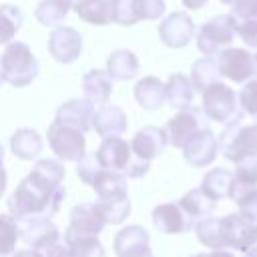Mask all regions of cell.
I'll list each match as a JSON object with an SVG mask.
<instances>
[{"label": "cell", "instance_id": "6da1fadb", "mask_svg": "<svg viewBox=\"0 0 257 257\" xmlns=\"http://www.w3.org/2000/svg\"><path fill=\"white\" fill-rule=\"evenodd\" d=\"M64 165L54 159H40L34 163L30 175L20 181L8 199V209L16 221L50 219L58 213L64 201Z\"/></svg>", "mask_w": 257, "mask_h": 257}, {"label": "cell", "instance_id": "7a4b0ae2", "mask_svg": "<svg viewBox=\"0 0 257 257\" xmlns=\"http://www.w3.org/2000/svg\"><path fill=\"white\" fill-rule=\"evenodd\" d=\"M100 165L108 171H116V173H122L131 179H139L143 177L149 169H151V161H143L139 159L131 145L120 139V137H106L102 139L98 151H94Z\"/></svg>", "mask_w": 257, "mask_h": 257}, {"label": "cell", "instance_id": "3957f363", "mask_svg": "<svg viewBox=\"0 0 257 257\" xmlns=\"http://www.w3.org/2000/svg\"><path fill=\"white\" fill-rule=\"evenodd\" d=\"M4 82L20 88L28 86L38 76V60L24 42H10L0 58Z\"/></svg>", "mask_w": 257, "mask_h": 257}, {"label": "cell", "instance_id": "277c9868", "mask_svg": "<svg viewBox=\"0 0 257 257\" xmlns=\"http://www.w3.org/2000/svg\"><path fill=\"white\" fill-rule=\"evenodd\" d=\"M201 94H203V112L209 120L221 122L225 126L241 120L239 96L227 84L215 82L209 88H205Z\"/></svg>", "mask_w": 257, "mask_h": 257}, {"label": "cell", "instance_id": "5b68a950", "mask_svg": "<svg viewBox=\"0 0 257 257\" xmlns=\"http://www.w3.org/2000/svg\"><path fill=\"white\" fill-rule=\"evenodd\" d=\"M219 149L231 163H239L249 157H257V122L241 124L233 122L219 135Z\"/></svg>", "mask_w": 257, "mask_h": 257}, {"label": "cell", "instance_id": "8992f818", "mask_svg": "<svg viewBox=\"0 0 257 257\" xmlns=\"http://www.w3.org/2000/svg\"><path fill=\"white\" fill-rule=\"evenodd\" d=\"M235 36V20L231 14H221L207 20L197 32V48L205 56H217L225 50Z\"/></svg>", "mask_w": 257, "mask_h": 257}, {"label": "cell", "instance_id": "52a82bcc", "mask_svg": "<svg viewBox=\"0 0 257 257\" xmlns=\"http://www.w3.org/2000/svg\"><path fill=\"white\" fill-rule=\"evenodd\" d=\"M48 145L58 159L78 163L84 157L86 139H84V133L74 126L52 122L48 126Z\"/></svg>", "mask_w": 257, "mask_h": 257}, {"label": "cell", "instance_id": "ba28073f", "mask_svg": "<svg viewBox=\"0 0 257 257\" xmlns=\"http://www.w3.org/2000/svg\"><path fill=\"white\" fill-rule=\"evenodd\" d=\"M217 64L221 70V76L245 84L247 80L257 78V60L255 54H251L245 48H225L217 54Z\"/></svg>", "mask_w": 257, "mask_h": 257}, {"label": "cell", "instance_id": "9c48e42d", "mask_svg": "<svg viewBox=\"0 0 257 257\" xmlns=\"http://www.w3.org/2000/svg\"><path fill=\"white\" fill-rule=\"evenodd\" d=\"M209 126L207 122V116L203 110L195 108V106H189V108H183L179 110L165 126V133H167V141L169 145L177 147V149H183L185 143L195 135L199 133L201 128Z\"/></svg>", "mask_w": 257, "mask_h": 257}, {"label": "cell", "instance_id": "30bf717a", "mask_svg": "<svg viewBox=\"0 0 257 257\" xmlns=\"http://www.w3.org/2000/svg\"><path fill=\"white\" fill-rule=\"evenodd\" d=\"M104 225L106 221L96 203H80L70 211V225L64 231V243L86 235H98Z\"/></svg>", "mask_w": 257, "mask_h": 257}, {"label": "cell", "instance_id": "8fae6325", "mask_svg": "<svg viewBox=\"0 0 257 257\" xmlns=\"http://www.w3.org/2000/svg\"><path fill=\"white\" fill-rule=\"evenodd\" d=\"M18 239H22L26 247L44 253L58 243L60 233L50 219H24L18 221Z\"/></svg>", "mask_w": 257, "mask_h": 257}, {"label": "cell", "instance_id": "7c38bea8", "mask_svg": "<svg viewBox=\"0 0 257 257\" xmlns=\"http://www.w3.org/2000/svg\"><path fill=\"white\" fill-rule=\"evenodd\" d=\"M217 151H219V139L209 126H205L185 143L183 157L191 167L201 169V167L211 165L217 159Z\"/></svg>", "mask_w": 257, "mask_h": 257}, {"label": "cell", "instance_id": "4fadbf2b", "mask_svg": "<svg viewBox=\"0 0 257 257\" xmlns=\"http://www.w3.org/2000/svg\"><path fill=\"white\" fill-rule=\"evenodd\" d=\"M82 36L72 26H56L48 38V52L54 60L62 64H70L80 56Z\"/></svg>", "mask_w": 257, "mask_h": 257}, {"label": "cell", "instance_id": "5bb4252c", "mask_svg": "<svg viewBox=\"0 0 257 257\" xmlns=\"http://www.w3.org/2000/svg\"><path fill=\"white\" fill-rule=\"evenodd\" d=\"M159 36L161 42L169 48H183L187 46L195 36V24L193 18L187 12H173L159 24Z\"/></svg>", "mask_w": 257, "mask_h": 257}, {"label": "cell", "instance_id": "9a60e30c", "mask_svg": "<svg viewBox=\"0 0 257 257\" xmlns=\"http://www.w3.org/2000/svg\"><path fill=\"white\" fill-rule=\"evenodd\" d=\"M112 247L116 257H153L149 233L141 225H128L120 229L114 235Z\"/></svg>", "mask_w": 257, "mask_h": 257}, {"label": "cell", "instance_id": "2e32d148", "mask_svg": "<svg viewBox=\"0 0 257 257\" xmlns=\"http://www.w3.org/2000/svg\"><path fill=\"white\" fill-rule=\"evenodd\" d=\"M153 223L161 233L177 235L195 227V219L179 203H163L153 209Z\"/></svg>", "mask_w": 257, "mask_h": 257}, {"label": "cell", "instance_id": "e0dca14e", "mask_svg": "<svg viewBox=\"0 0 257 257\" xmlns=\"http://www.w3.org/2000/svg\"><path fill=\"white\" fill-rule=\"evenodd\" d=\"M94 104L88 98H72L66 100L58 106L54 122H62L68 126H74L82 133H88L92 128V118H94Z\"/></svg>", "mask_w": 257, "mask_h": 257}, {"label": "cell", "instance_id": "ac0fdd59", "mask_svg": "<svg viewBox=\"0 0 257 257\" xmlns=\"http://www.w3.org/2000/svg\"><path fill=\"white\" fill-rule=\"evenodd\" d=\"M167 133L165 128L159 126H145L141 131H137V135L131 141V149L133 153L143 159V161H153L155 157H159L165 147H167Z\"/></svg>", "mask_w": 257, "mask_h": 257}, {"label": "cell", "instance_id": "d6986e66", "mask_svg": "<svg viewBox=\"0 0 257 257\" xmlns=\"http://www.w3.org/2000/svg\"><path fill=\"white\" fill-rule=\"evenodd\" d=\"M92 128L96 131L98 137H118L126 131V114L122 108L114 104H102L92 118Z\"/></svg>", "mask_w": 257, "mask_h": 257}, {"label": "cell", "instance_id": "ffe728a7", "mask_svg": "<svg viewBox=\"0 0 257 257\" xmlns=\"http://www.w3.org/2000/svg\"><path fill=\"white\" fill-rule=\"evenodd\" d=\"M82 90L92 104H106L112 92V78L106 70L92 68L82 76Z\"/></svg>", "mask_w": 257, "mask_h": 257}, {"label": "cell", "instance_id": "44dd1931", "mask_svg": "<svg viewBox=\"0 0 257 257\" xmlns=\"http://www.w3.org/2000/svg\"><path fill=\"white\" fill-rule=\"evenodd\" d=\"M165 96L169 104L177 110L193 106L195 88L191 84V78H187L185 74H171L169 80L165 82Z\"/></svg>", "mask_w": 257, "mask_h": 257}, {"label": "cell", "instance_id": "7402d4cb", "mask_svg": "<svg viewBox=\"0 0 257 257\" xmlns=\"http://www.w3.org/2000/svg\"><path fill=\"white\" fill-rule=\"evenodd\" d=\"M135 98L145 110H157L167 100L165 84L157 76H145L135 86Z\"/></svg>", "mask_w": 257, "mask_h": 257}, {"label": "cell", "instance_id": "603a6c76", "mask_svg": "<svg viewBox=\"0 0 257 257\" xmlns=\"http://www.w3.org/2000/svg\"><path fill=\"white\" fill-rule=\"evenodd\" d=\"M106 72L112 80H131L139 72V58L126 48L114 50L106 60Z\"/></svg>", "mask_w": 257, "mask_h": 257}, {"label": "cell", "instance_id": "cb8c5ba5", "mask_svg": "<svg viewBox=\"0 0 257 257\" xmlns=\"http://www.w3.org/2000/svg\"><path fill=\"white\" fill-rule=\"evenodd\" d=\"M112 4L114 0H78L74 10L80 20L94 26H104L112 22Z\"/></svg>", "mask_w": 257, "mask_h": 257}, {"label": "cell", "instance_id": "d4e9b609", "mask_svg": "<svg viewBox=\"0 0 257 257\" xmlns=\"http://www.w3.org/2000/svg\"><path fill=\"white\" fill-rule=\"evenodd\" d=\"M10 149L12 153L22 161H32L42 151V139L32 128H18L10 137Z\"/></svg>", "mask_w": 257, "mask_h": 257}, {"label": "cell", "instance_id": "484cf974", "mask_svg": "<svg viewBox=\"0 0 257 257\" xmlns=\"http://www.w3.org/2000/svg\"><path fill=\"white\" fill-rule=\"evenodd\" d=\"M92 189L96 191L98 199H108V197H122L128 195L126 191V175L116 173V171H108L102 169L94 181H92Z\"/></svg>", "mask_w": 257, "mask_h": 257}, {"label": "cell", "instance_id": "4316f807", "mask_svg": "<svg viewBox=\"0 0 257 257\" xmlns=\"http://www.w3.org/2000/svg\"><path fill=\"white\" fill-rule=\"evenodd\" d=\"M219 78H221V70H219V64L213 56L199 58L191 68V84L197 92H203L211 84L221 82Z\"/></svg>", "mask_w": 257, "mask_h": 257}, {"label": "cell", "instance_id": "83f0119b", "mask_svg": "<svg viewBox=\"0 0 257 257\" xmlns=\"http://www.w3.org/2000/svg\"><path fill=\"white\" fill-rule=\"evenodd\" d=\"M231 185H233V171L229 169H211L205 177H203V183H201V189L215 201L219 199H225L231 195Z\"/></svg>", "mask_w": 257, "mask_h": 257}, {"label": "cell", "instance_id": "f1b7e54d", "mask_svg": "<svg viewBox=\"0 0 257 257\" xmlns=\"http://www.w3.org/2000/svg\"><path fill=\"white\" fill-rule=\"evenodd\" d=\"M179 205L193 217V219H203V217H209L217 205L215 199H211L201 187L199 189H191L187 191L181 199H179Z\"/></svg>", "mask_w": 257, "mask_h": 257}, {"label": "cell", "instance_id": "f546056e", "mask_svg": "<svg viewBox=\"0 0 257 257\" xmlns=\"http://www.w3.org/2000/svg\"><path fill=\"white\" fill-rule=\"evenodd\" d=\"M195 233L197 239L209 247V249H227L225 239H223V229H221V219L217 217H203L201 221L195 223Z\"/></svg>", "mask_w": 257, "mask_h": 257}, {"label": "cell", "instance_id": "4dcf8cb0", "mask_svg": "<svg viewBox=\"0 0 257 257\" xmlns=\"http://www.w3.org/2000/svg\"><path fill=\"white\" fill-rule=\"evenodd\" d=\"M229 199H233L237 203L239 213L245 219L257 223V185L255 187H249V185H239V183L233 181Z\"/></svg>", "mask_w": 257, "mask_h": 257}, {"label": "cell", "instance_id": "1f68e13d", "mask_svg": "<svg viewBox=\"0 0 257 257\" xmlns=\"http://www.w3.org/2000/svg\"><path fill=\"white\" fill-rule=\"evenodd\" d=\"M70 8H72V4L68 0H42L36 6L34 16L44 26H58L66 18Z\"/></svg>", "mask_w": 257, "mask_h": 257}, {"label": "cell", "instance_id": "d6a6232c", "mask_svg": "<svg viewBox=\"0 0 257 257\" xmlns=\"http://www.w3.org/2000/svg\"><path fill=\"white\" fill-rule=\"evenodd\" d=\"M98 209L106 221V225H120L128 213H131V201H128V195H122V197H108V199H98Z\"/></svg>", "mask_w": 257, "mask_h": 257}, {"label": "cell", "instance_id": "836d02e7", "mask_svg": "<svg viewBox=\"0 0 257 257\" xmlns=\"http://www.w3.org/2000/svg\"><path fill=\"white\" fill-rule=\"evenodd\" d=\"M22 10L12 4H0V44H8L22 26Z\"/></svg>", "mask_w": 257, "mask_h": 257}, {"label": "cell", "instance_id": "e575fe53", "mask_svg": "<svg viewBox=\"0 0 257 257\" xmlns=\"http://www.w3.org/2000/svg\"><path fill=\"white\" fill-rule=\"evenodd\" d=\"M66 247L72 257H104L102 243L96 239V235L78 237V239L66 243Z\"/></svg>", "mask_w": 257, "mask_h": 257}, {"label": "cell", "instance_id": "d590c367", "mask_svg": "<svg viewBox=\"0 0 257 257\" xmlns=\"http://www.w3.org/2000/svg\"><path fill=\"white\" fill-rule=\"evenodd\" d=\"M18 241V221L12 215H0V255H12Z\"/></svg>", "mask_w": 257, "mask_h": 257}, {"label": "cell", "instance_id": "8d00e7d4", "mask_svg": "<svg viewBox=\"0 0 257 257\" xmlns=\"http://www.w3.org/2000/svg\"><path fill=\"white\" fill-rule=\"evenodd\" d=\"M139 12H137V0H114L112 4V22L122 24V26H133L137 24Z\"/></svg>", "mask_w": 257, "mask_h": 257}, {"label": "cell", "instance_id": "74e56055", "mask_svg": "<svg viewBox=\"0 0 257 257\" xmlns=\"http://www.w3.org/2000/svg\"><path fill=\"white\" fill-rule=\"evenodd\" d=\"M235 165H237V169L233 171V181L239 183V185L255 187L257 185V157L243 159Z\"/></svg>", "mask_w": 257, "mask_h": 257}, {"label": "cell", "instance_id": "f35d334b", "mask_svg": "<svg viewBox=\"0 0 257 257\" xmlns=\"http://www.w3.org/2000/svg\"><path fill=\"white\" fill-rule=\"evenodd\" d=\"M104 167L100 165L96 153H84V157L78 161V167H76V173L80 177V181H84L86 185H92L94 177L102 171Z\"/></svg>", "mask_w": 257, "mask_h": 257}, {"label": "cell", "instance_id": "ab89813d", "mask_svg": "<svg viewBox=\"0 0 257 257\" xmlns=\"http://www.w3.org/2000/svg\"><path fill=\"white\" fill-rule=\"evenodd\" d=\"M239 104L251 118L257 120V78L245 82V86L239 92Z\"/></svg>", "mask_w": 257, "mask_h": 257}, {"label": "cell", "instance_id": "60d3db41", "mask_svg": "<svg viewBox=\"0 0 257 257\" xmlns=\"http://www.w3.org/2000/svg\"><path fill=\"white\" fill-rule=\"evenodd\" d=\"M235 34H239L249 48H257V18L235 20Z\"/></svg>", "mask_w": 257, "mask_h": 257}, {"label": "cell", "instance_id": "b9f144b4", "mask_svg": "<svg viewBox=\"0 0 257 257\" xmlns=\"http://www.w3.org/2000/svg\"><path fill=\"white\" fill-rule=\"evenodd\" d=\"M137 12L141 20H157L165 14L163 0H137Z\"/></svg>", "mask_w": 257, "mask_h": 257}, {"label": "cell", "instance_id": "7bdbcfd3", "mask_svg": "<svg viewBox=\"0 0 257 257\" xmlns=\"http://www.w3.org/2000/svg\"><path fill=\"white\" fill-rule=\"evenodd\" d=\"M233 20H249L257 18V0H233L231 2Z\"/></svg>", "mask_w": 257, "mask_h": 257}, {"label": "cell", "instance_id": "ee69618b", "mask_svg": "<svg viewBox=\"0 0 257 257\" xmlns=\"http://www.w3.org/2000/svg\"><path fill=\"white\" fill-rule=\"evenodd\" d=\"M44 255H46V257H72V255H70V251H68V247H66V245H62V243L52 245L48 251H44Z\"/></svg>", "mask_w": 257, "mask_h": 257}, {"label": "cell", "instance_id": "f6af8a7d", "mask_svg": "<svg viewBox=\"0 0 257 257\" xmlns=\"http://www.w3.org/2000/svg\"><path fill=\"white\" fill-rule=\"evenodd\" d=\"M193 257H235V253L229 249H213L211 253H197Z\"/></svg>", "mask_w": 257, "mask_h": 257}, {"label": "cell", "instance_id": "bcb514c9", "mask_svg": "<svg viewBox=\"0 0 257 257\" xmlns=\"http://www.w3.org/2000/svg\"><path fill=\"white\" fill-rule=\"evenodd\" d=\"M2 159H4V149H2V145H0V197H2V193L6 191V169H4V165H2Z\"/></svg>", "mask_w": 257, "mask_h": 257}, {"label": "cell", "instance_id": "7dc6e473", "mask_svg": "<svg viewBox=\"0 0 257 257\" xmlns=\"http://www.w3.org/2000/svg\"><path fill=\"white\" fill-rule=\"evenodd\" d=\"M14 257H46L42 251H36V249H22V251H18Z\"/></svg>", "mask_w": 257, "mask_h": 257}, {"label": "cell", "instance_id": "c3c4849f", "mask_svg": "<svg viewBox=\"0 0 257 257\" xmlns=\"http://www.w3.org/2000/svg\"><path fill=\"white\" fill-rule=\"evenodd\" d=\"M183 4H185V8L199 10V8H203V6L207 4V0H183Z\"/></svg>", "mask_w": 257, "mask_h": 257}, {"label": "cell", "instance_id": "681fc988", "mask_svg": "<svg viewBox=\"0 0 257 257\" xmlns=\"http://www.w3.org/2000/svg\"><path fill=\"white\" fill-rule=\"evenodd\" d=\"M4 82V76H2V66H0V84Z\"/></svg>", "mask_w": 257, "mask_h": 257}, {"label": "cell", "instance_id": "f907efd6", "mask_svg": "<svg viewBox=\"0 0 257 257\" xmlns=\"http://www.w3.org/2000/svg\"><path fill=\"white\" fill-rule=\"evenodd\" d=\"M221 2H223V4H229V6H231V2H233V0H221Z\"/></svg>", "mask_w": 257, "mask_h": 257}, {"label": "cell", "instance_id": "816d5d0a", "mask_svg": "<svg viewBox=\"0 0 257 257\" xmlns=\"http://www.w3.org/2000/svg\"><path fill=\"white\" fill-rule=\"evenodd\" d=\"M68 2H70V4H72V8H74V4H76L78 0H68Z\"/></svg>", "mask_w": 257, "mask_h": 257}, {"label": "cell", "instance_id": "f5cc1de1", "mask_svg": "<svg viewBox=\"0 0 257 257\" xmlns=\"http://www.w3.org/2000/svg\"><path fill=\"white\" fill-rule=\"evenodd\" d=\"M0 257H10V255H0Z\"/></svg>", "mask_w": 257, "mask_h": 257}, {"label": "cell", "instance_id": "db71d44e", "mask_svg": "<svg viewBox=\"0 0 257 257\" xmlns=\"http://www.w3.org/2000/svg\"><path fill=\"white\" fill-rule=\"evenodd\" d=\"M255 60H257V54H255Z\"/></svg>", "mask_w": 257, "mask_h": 257}]
</instances>
